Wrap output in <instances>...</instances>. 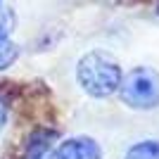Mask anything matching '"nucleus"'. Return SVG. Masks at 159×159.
I'll list each match as a JSON object with an SVG mask.
<instances>
[{
    "label": "nucleus",
    "mask_w": 159,
    "mask_h": 159,
    "mask_svg": "<svg viewBox=\"0 0 159 159\" xmlns=\"http://www.w3.org/2000/svg\"><path fill=\"white\" fill-rule=\"evenodd\" d=\"M124 159H159V140H140L131 145Z\"/></svg>",
    "instance_id": "20e7f679"
},
{
    "label": "nucleus",
    "mask_w": 159,
    "mask_h": 159,
    "mask_svg": "<svg viewBox=\"0 0 159 159\" xmlns=\"http://www.w3.org/2000/svg\"><path fill=\"white\" fill-rule=\"evenodd\" d=\"M5 124H7V107H5V102L0 100V131L5 128Z\"/></svg>",
    "instance_id": "0eeeda50"
},
{
    "label": "nucleus",
    "mask_w": 159,
    "mask_h": 159,
    "mask_svg": "<svg viewBox=\"0 0 159 159\" xmlns=\"http://www.w3.org/2000/svg\"><path fill=\"white\" fill-rule=\"evenodd\" d=\"M76 79L90 98H109L119 90L124 71L112 55L102 50H90L79 60Z\"/></svg>",
    "instance_id": "f257e3e1"
},
{
    "label": "nucleus",
    "mask_w": 159,
    "mask_h": 159,
    "mask_svg": "<svg viewBox=\"0 0 159 159\" xmlns=\"http://www.w3.org/2000/svg\"><path fill=\"white\" fill-rule=\"evenodd\" d=\"M52 159H102V147L88 135H74L62 140Z\"/></svg>",
    "instance_id": "7ed1b4c3"
},
{
    "label": "nucleus",
    "mask_w": 159,
    "mask_h": 159,
    "mask_svg": "<svg viewBox=\"0 0 159 159\" xmlns=\"http://www.w3.org/2000/svg\"><path fill=\"white\" fill-rule=\"evenodd\" d=\"M119 98L131 109L159 107V71L152 66H135L121 79Z\"/></svg>",
    "instance_id": "f03ea898"
},
{
    "label": "nucleus",
    "mask_w": 159,
    "mask_h": 159,
    "mask_svg": "<svg viewBox=\"0 0 159 159\" xmlns=\"http://www.w3.org/2000/svg\"><path fill=\"white\" fill-rule=\"evenodd\" d=\"M0 7H2V0H0Z\"/></svg>",
    "instance_id": "6e6552de"
},
{
    "label": "nucleus",
    "mask_w": 159,
    "mask_h": 159,
    "mask_svg": "<svg viewBox=\"0 0 159 159\" xmlns=\"http://www.w3.org/2000/svg\"><path fill=\"white\" fill-rule=\"evenodd\" d=\"M14 29V12L0 7V36H10Z\"/></svg>",
    "instance_id": "423d86ee"
},
{
    "label": "nucleus",
    "mask_w": 159,
    "mask_h": 159,
    "mask_svg": "<svg viewBox=\"0 0 159 159\" xmlns=\"http://www.w3.org/2000/svg\"><path fill=\"white\" fill-rule=\"evenodd\" d=\"M19 57V45L10 36H0V71H5L17 62Z\"/></svg>",
    "instance_id": "39448f33"
}]
</instances>
